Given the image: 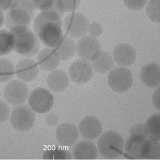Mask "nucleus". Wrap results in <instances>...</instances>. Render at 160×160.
I'll use <instances>...</instances> for the list:
<instances>
[{
  "label": "nucleus",
  "instance_id": "30",
  "mask_svg": "<svg viewBox=\"0 0 160 160\" xmlns=\"http://www.w3.org/2000/svg\"><path fill=\"white\" fill-rule=\"evenodd\" d=\"M32 2L36 9L46 11L53 9L55 0H32Z\"/></svg>",
  "mask_w": 160,
  "mask_h": 160
},
{
  "label": "nucleus",
  "instance_id": "3",
  "mask_svg": "<svg viewBox=\"0 0 160 160\" xmlns=\"http://www.w3.org/2000/svg\"><path fill=\"white\" fill-rule=\"evenodd\" d=\"M14 38V50L18 54L30 57L40 49V40L28 28H21L12 32Z\"/></svg>",
  "mask_w": 160,
  "mask_h": 160
},
{
  "label": "nucleus",
  "instance_id": "5",
  "mask_svg": "<svg viewBox=\"0 0 160 160\" xmlns=\"http://www.w3.org/2000/svg\"><path fill=\"white\" fill-rule=\"evenodd\" d=\"M10 122L17 131H27L35 124V114L28 105H19L12 110Z\"/></svg>",
  "mask_w": 160,
  "mask_h": 160
},
{
  "label": "nucleus",
  "instance_id": "23",
  "mask_svg": "<svg viewBox=\"0 0 160 160\" xmlns=\"http://www.w3.org/2000/svg\"><path fill=\"white\" fill-rule=\"evenodd\" d=\"M76 44L69 36H63L58 45L55 48L60 60H67L71 58L76 51Z\"/></svg>",
  "mask_w": 160,
  "mask_h": 160
},
{
  "label": "nucleus",
  "instance_id": "14",
  "mask_svg": "<svg viewBox=\"0 0 160 160\" xmlns=\"http://www.w3.org/2000/svg\"><path fill=\"white\" fill-rule=\"evenodd\" d=\"M79 130L72 123H63L57 129L55 135L58 142L65 147H71L79 138Z\"/></svg>",
  "mask_w": 160,
  "mask_h": 160
},
{
  "label": "nucleus",
  "instance_id": "4",
  "mask_svg": "<svg viewBox=\"0 0 160 160\" xmlns=\"http://www.w3.org/2000/svg\"><path fill=\"white\" fill-rule=\"evenodd\" d=\"M124 148L123 137L118 132L107 131L101 135L98 141V150L106 159H116L121 156Z\"/></svg>",
  "mask_w": 160,
  "mask_h": 160
},
{
  "label": "nucleus",
  "instance_id": "2",
  "mask_svg": "<svg viewBox=\"0 0 160 160\" xmlns=\"http://www.w3.org/2000/svg\"><path fill=\"white\" fill-rule=\"evenodd\" d=\"M35 10L32 0H19L16 5L7 13L6 27L10 32L21 28H28Z\"/></svg>",
  "mask_w": 160,
  "mask_h": 160
},
{
  "label": "nucleus",
  "instance_id": "8",
  "mask_svg": "<svg viewBox=\"0 0 160 160\" xmlns=\"http://www.w3.org/2000/svg\"><path fill=\"white\" fill-rule=\"evenodd\" d=\"M54 97L51 92L45 88L34 89L29 97V105L31 108L39 113L49 112L54 105Z\"/></svg>",
  "mask_w": 160,
  "mask_h": 160
},
{
  "label": "nucleus",
  "instance_id": "12",
  "mask_svg": "<svg viewBox=\"0 0 160 160\" xmlns=\"http://www.w3.org/2000/svg\"><path fill=\"white\" fill-rule=\"evenodd\" d=\"M69 73L72 81L78 85H83L90 82L94 76L91 64L83 60H77L70 66Z\"/></svg>",
  "mask_w": 160,
  "mask_h": 160
},
{
  "label": "nucleus",
  "instance_id": "36",
  "mask_svg": "<svg viewBox=\"0 0 160 160\" xmlns=\"http://www.w3.org/2000/svg\"><path fill=\"white\" fill-rule=\"evenodd\" d=\"M153 104L155 107L159 110V87L156 90L152 96Z\"/></svg>",
  "mask_w": 160,
  "mask_h": 160
},
{
  "label": "nucleus",
  "instance_id": "20",
  "mask_svg": "<svg viewBox=\"0 0 160 160\" xmlns=\"http://www.w3.org/2000/svg\"><path fill=\"white\" fill-rule=\"evenodd\" d=\"M46 82L51 91L58 93L63 92L67 88L69 83V79L65 72L55 70L48 75Z\"/></svg>",
  "mask_w": 160,
  "mask_h": 160
},
{
  "label": "nucleus",
  "instance_id": "7",
  "mask_svg": "<svg viewBox=\"0 0 160 160\" xmlns=\"http://www.w3.org/2000/svg\"><path fill=\"white\" fill-rule=\"evenodd\" d=\"M63 26L65 32L70 37L79 38L88 32L89 21L82 13L74 12L64 18Z\"/></svg>",
  "mask_w": 160,
  "mask_h": 160
},
{
  "label": "nucleus",
  "instance_id": "33",
  "mask_svg": "<svg viewBox=\"0 0 160 160\" xmlns=\"http://www.w3.org/2000/svg\"><path fill=\"white\" fill-rule=\"evenodd\" d=\"M88 32H89L90 36L98 37L102 33V28L99 23L94 22L89 24Z\"/></svg>",
  "mask_w": 160,
  "mask_h": 160
},
{
  "label": "nucleus",
  "instance_id": "13",
  "mask_svg": "<svg viewBox=\"0 0 160 160\" xmlns=\"http://www.w3.org/2000/svg\"><path fill=\"white\" fill-rule=\"evenodd\" d=\"M79 132L82 137L88 140L97 139L102 133V124L96 116L84 117L79 124Z\"/></svg>",
  "mask_w": 160,
  "mask_h": 160
},
{
  "label": "nucleus",
  "instance_id": "19",
  "mask_svg": "<svg viewBox=\"0 0 160 160\" xmlns=\"http://www.w3.org/2000/svg\"><path fill=\"white\" fill-rule=\"evenodd\" d=\"M75 159H95L98 157V149L94 143L87 140L76 143L72 150Z\"/></svg>",
  "mask_w": 160,
  "mask_h": 160
},
{
  "label": "nucleus",
  "instance_id": "22",
  "mask_svg": "<svg viewBox=\"0 0 160 160\" xmlns=\"http://www.w3.org/2000/svg\"><path fill=\"white\" fill-rule=\"evenodd\" d=\"M142 159H159L160 158L159 139L148 137L143 143Z\"/></svg>",
  "mask_w": 160,
  "mask_h": 160
},
{
  "label": "nucleus",
  "instance_id": "35",
  "mask_svg": "<svg viewBox=\"0 0 160 160\" xmlns=\"http://www.w3.org/2000/svg\"><path fill=\"white\" fill-rule=\"evenodd\" d=\"M46 122L50 126H55L58 122V117L54 113L49 114L46 118Z\"/></svg>",
  "mask_w": 160,
  "mask_h": 160
},
{
  "label": "nucleus",
  "instance_id": "24",
  "mask_svg": "<svg viewBox=\"0 0 160 160\" xmlns=\"http://www.w3.org/2000/svg\"><path fill=\"white\" fill-rule=\"evenodd\" d=\"M159 113L151 116L143 126L144 132L147 137L159 139L160 138Z\"/></svg>",
  "mask_w": 160,
  "mask_h": 160
},
{
  "label": "nucleus",
  "instance_id": "21",
  "mask_svg": "<svg viewBox=\"0 0 160 160\" xmlns=\"http://www.w3.org/2000/svg\"><path fill=\"white\" fill-rule=\"evenodd\" d=\"M114 65L112 57L109 52L105 51H101L99 55L92 61V67L96 72L106 74L110 72Z\"/></svg>",
  "mask_w": 160,
  "mask_h": 160
},
{
  "label": "nucleus",
  "instance_id": "37",
  "mask_svg": "<svg viewBox=\"0 0 160 160\" xmlns=\"http://www.w3.org/2000/svg\"><path fill=\"white\" fill-rule=\"evenodd\" d=\"M5 22V16L3 12V10L0 9V28L3 25Z\"/></svg>",
  "mask_w": 160,
  "mask_h": 160
},
{
  "label": "nucleus",
  "instance_id": "15",
  "mask_svg": "<svg viewBox=\"0 0 160 160\" xmlns=\"http://www.w3.org/2000/svg\"><path fill=\"white\" fill-rule=\"evenodd\" d=\"M39 73L38 64L30 58L21 60L16 65V74L21 81L31 82L35 80Z\"/></svg>",
  "mask_w": 160,
  "mask_h": 160
},
{
  "label": "nucleus",
  "instance_id": "18",
  "mask_svg": "<svg viewBox=\"0 0 160 160\" xmlns=\"http://www.w3.org/2000/svg\"><path fill=\"white\" fill-rule=\"evenodd\" d=\"M142 83L149 88H157L160 85L159 65L151 62L143 65L140 71Z\"/></svg>",
  "mask_w": 160,
  "mask_h": 160
},
{
  "label": "nucleus",
  "instance_id": "34",
  "mask_svg": "<svg viewBox=\"0 0 160 160\" xmlns=\"http://www.w3.org/2000/svg\"><path fill=\"white\" fill-rule=\"evenodd\" d=\"M19 0H0V9L4 11H10L18 3Z\"/></svg>",
  "mask_w": 160,
  "mask_h": 160
},
{
  "label": "nucleus",
  "instance_id": "28",
  "mask_svg": "<svg viewBox=\"0 0 160 160\" xmlns=\"http://www.w3.org/2000/svg\"><path fill=\"white\" fill-rule=\"evenodd\" d=\"M72 158L71 152L64 148H55L46 150L44 152V159H71Z\"/></svg>",
  "mask_w": 160,
  "mask_h": 160
},
{
  "label": "nucleus",
  "instance_id": "1",
  "mask_svg": "<svg viewBox=\"0 0 160 160\" xmlns=\"http://www.w3.org/2000/svg\"><path fill=\"white\" fill-rule=\"evenodd\" d=\"M62 14L55 10L42 11L33 22V30L40 41L45 46L55 48L63 37Z\"/></svg>",
  "mask_w": 160,
  "mask_h": 160
},
{
  "label": "nucleus",
  "instance_id": "11",
  "mask_svg": "<svg viewBox=\"0 0 160 160\" xmlns=\"http://www.w3.org/2000/svg\"><path fill=\"white\" fill-rule=\"evenodd\" d=\"M78 56L85 61H93L101 51L98 40L90 35L83 36L79 40L76 47Z\"/></svg>",
  "mask_w": 160,
  "mask_h": 160
},
{
  "label": "nucleus",
  "instance_id": "17",
  "mask_svg": "<svg viewBox=\"0 0 160 160\" xmlns=\"http://www.w3.org/2000/svg\"><path fill=\"white\" fill-rule=\"evenodd\" d=\"M60 62V58L56 49L48 48L39 52L37 57V63L43 71H52L56 69Z\"/></svg>",
  "mask_w": 160,
  "mask_h": 160
},
{
  "label": "nucleus",
  "instance_id": "25",
  "mask_svg": "<svg viewBox=\"0 0 160 160\" xmlns=\"http://www.w3.org/2000/svg\"><path fill=\"white\" fill-rule=\"evenodd\" d=\"M14 47V35L10 31L0 30V56L12 52Z\"/></svg>",
  "mask_w": 160,
  "mask_h": 160
},
{
  "label": "nucleus",
  "instance_id": "29",
  "mask_svg": "<svg viewBox=\"0 0 160 160\" xmlns=\"http://www.w3.org/2000/svg\"><path fill=\"white\" fill-rule=\"evenodd\" d=\"M145 12L147 16L151 21L159 23V0H151L147 5Z\"/></svg>",
  "mask_w": 160,
  "mask_h": 160
},
{
  "label": "nucleus",
  "instance_id": "9",
  "mask_svg": "<svg viewBox=\"0 0 160 160\" xmlns=\"http://www.w3.org/2000/svg\"><path fill=\"white\" fill-rule=\"evenodd\" d=\"M148 138L144 132L143 126L136 125L131 131V135L125 144V151L128 157L132 159H142L143 143Z\"/></svg>",
  "mask_w": 160,
  "mask_h": 160
},
{
  "label": "nucleus",
  "instance_id": "10",
  "mask_svg": "<svg viewBox=\"0 0 160 160\" xmlns=\"http://www.w3.org/2000/svg\"><path fill=\"white\" fill-rule=\"evenodd\" d=\"M29 95L28 88L24 83L19 80H13L7 83L3 88L5 100L12 105L24 103Z\"/></svg>",
  "mask_w": 160,
  "mask_h": 160
},
{
  "label": "nucleus",
  "instance_id": "32",
  "mask_svg": "<svg viewBox=\"0 0 160 160\" xmlns=\"http://www.w3.org/2000/svg\"><path fill=\"white\" fill-rule=\"evenodd\" d=\"M10 115V109L7 104L0 99V124L7 121Z\"/></svg>",
  "mask_w": 160,
  "mask_h": 160
},
{
  "label": "nucleus",
  "instance_id": "16",
  "mask_svg": "<svg viewBox=\"0 0 160 160\" xmlns=\"http://www.w3.org/2000/svg\"><path fill=\"white\" fill-rule=\"evenodd\" d=\"M115 62L122 67H128L134 63L137 58L135 49L128 44H119L113 51Z\"/></svg>",
  "mask_w": 160,
  "mask_h": 160
},
{
  "label": "nucleus",
  "instance_id": "26",
  "mask_svg": "<svg viewBox=\"0 0 160 160\" xmlns=\"http://www.w3.org/2000/svg\"><path fill=\"white\" fill-rule=\"evenodd\" d=\"M14 67L10 60L0 58V83L9 82L14 77Z\"/></svg>",
  "mask_w": 160,
  "mask_h": 160
},
{
  "label": "nucleus",
  "instance_id": "6",
  "mask_svg": "<svg viewBox=\"0 0 160 160\" xmlns=\"http://www.w3.org/2000/svg\"><path fill=\"white\" fill-rule=\"evenodd\" d=\"M108 83L113 92L125 93L132 85V74L129 69L124 67H116L110 71Z\"/></svg>",
  "mask_w": 160,
  "mask_h": 160
},
{
  "label": "nucleus",
  "instance_id": "27",
  "mask_svg": "<svg viewBox=\"0 0 160 160\" xmlns=\"http://www.w3.org/2000/svg\"><path fill=\"white\" fill-rule=\"evenodd\" d=\"M80 0H55V6L52 10H55L60 14L63 13L72 12L79 7Z\"/></svg>",
  "mask_w": 160,
  "mask_h": 160
},
{
  "label": "nucleus",
  "instance_id": "31",
  "mask_svg": "<svg viewBox=\"0 0 160 160\" xmlns=\"http://www.w3.org/2000/svg\"><path fill=\"white\" fill-rule=\"evenodd\" d=\"M148 0H123L125 5L130 10L138 11L142 10L147 3Z\"/></svg>",
  "mask_w": 160,
  "mask_h": 160
}]
</instances>
